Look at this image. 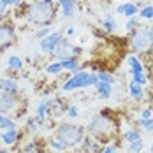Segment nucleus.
Listing matches in <instances>:
<instances>
[{
  "label": "nucleus",
  "instance_id": "nucleus-40",
  "mask_svg": "<svg viewBox=\"0 0 153 153\" xmlns=\"http://www.w3.org/2000/svg\"><path fill=\"white\" fill-rule=\"evenodd\" d=\"M150 32H152V37H153V27H152V28H150Z\"/></svg>",
  "mask_w": 153,
  "mask_h": 153
},
{
  "label": "nucleus",
  "instance_id": "nucleus-33",
  "mask_svg": "<svg viewBox=\"0 0 153 153\" xmlns=\"http://www.w3.org/2000/svg\"><path fill=\"white\" fill-rule=\"evenodd\" d=\"M0 4H4L5 7H11V5H18V0H0Z\"/></svg>",
  "mask_w": 153,
  "mask_h": 153
},
{
  "label": "nucleus",
  "instance_id": "nucleus-30",
  "mask_svg": "<svg viewBox=\"0 0 153 153\" xmlns=\"http://www.w3.org/2000/svg\"><path fill=\"white\" fill-rule=\"evenodd\" d=\"M49 33H51V28H49V27H44V28H39V30L35 32V37H37L39 41H42V39L48 37Z\"/></svg>",
  "mask_w": 153,
  "mask_h": 153
},
{
  "label": "nucleus",
  "instance_id": "nucleus-36",
  "mask_svg": "<svg viewBox=\"0 0 153 153\" xmlns=\"http://www.w3.org/2000/svg\"><path fill=\"white\" fill-rule=\"evenodd\" d=\"M5 9H7V7H5L4 4H0V16H4V14H5Z\"/></svg>",
  "mask_w": 153,
  "mask_h": 153
},
{
  "label": "nucleus",
  "instance_id": "nucleus-31",
  "mask_svg": "<svg viewBox=\"0 0 153 153\" xmlns=\"http://www.w3.org/2000/svg\"><path fill=\"white\" fill-rule=\"evenodd\" d=\"M67 114H69V118H77L79 116V109L76 106H69L67 107Z\"/></svg>",
  "mask_w": 153,
  "mask_h": 153
},
{
  "label": "nucleus",
  "instance_id": "nucleus-9",
  "mask_svg": "<svg viewBox=\"0 0 153 153\" xmlns=\"http://www.w3.org/2000/svg\"><path fill=\"white\" fill-rule=\"evenodd\" d=\"M16 104H18L16 93L0 90V113H9V111H13L16 107Z\"/></svg>",
  "mask_w": 153,
  "mask_h": 153
},
{
  "label": "nucleus",
  "instance_id": "nucleus-18",
  "mask_svg": "<svg viewBox=\"0 0 153 153\" xmlns=\"http://www.w3.org/2000/svg\"><path fill=\"white\" fill-rule=\"evenodd\" d=\"M58 62H60V60H58ZM62 67H63V71H71V72H79V69H81V65H79L77 58L62 60Z\"/></svg>",
  "mask_w": 153,
  "mask_h": 153
},
{
  "label": "nucleus",
  "instance_id": "nucleus-22",
  "mask_svg": "<svg viewBox=\"0 0 153 153\" xmlns=\"http://www.w3.org/2000/svg\"><path fill=\"white\" fill-rule=\"evenodd\" d=\"M46 72H48V74H51V76H56V74L63 72L62 62H53V63H49V65L46 67Z\"/></svg>",
  "mask_w": 153,
  "mask_h": 153
},
{
  "label": "nucleus",
  "instance_id": "nucleus-1",
  "mask_svg": "<svg viewBox=\"0 0 153 153\" xmlns=\"http://www.w3.org/2000/svg\"><path fill=\"white\" fill-rule=\"evenodd\" d=\"M88 132L92 134V137H95L100 143H109L114 137V134L118 132V122L106 113H100L97 116H93L90 125H88Z\"/></svg>",
  "mask_w": 153,
  "mask_h": 153
},
{
  "label": "nucleus",
  "instance_id": "nucleus-20",
  "mask_svg": "<svg viewBox=\"0 0 153 153\" xmlns=\"http://www.w3.org/2000/svg\"><path fill=\"white\" fill-rule=\"evenodd\" d=\"M49 148L55 150V152H67V150H69V146H67L63 141H60L58 137H53L49 141Z\"/></svg>",
  "mask_w": 153,
  "mask_h": 153
},
{
  "label": "nucleus",
  "instance_id": "nucleus-35",
  "mask_svg": "<svg viewBox=\"0 0 153 153\" xmlns=\"http://www.w3.org/2000/svg\"><path fill=\"white\" fill-rule=\"evenodd\" d=\"M33 148H35V143L32 141V143H28V144H27V148H25V152H27V153H30L32 150H33Z\"/></svg>",
  "mask_w": 153,
  "mask_h": 153
},
{
  "label": "nucleus",
  "instance_id": "nucleus-15",
  "mask_svg": "<svg viewBox=\"0 0 153 153\" xmlns=\"http://www.w3.org/2000/svg\"><path fill=\"white\" fill-rule=\"evenodd\" d=\"M49 104H51V100H48V99H44V100L39 104L37 111H35V118H37L39 123H42L46 120V114H48V111H49Z\"/></svg>",
  "mask_w": 153,
  "mask_h": 153
},
{
  "label": "nucleus",
  "instance_id": "nucleus-19",
  "mask_svg": "<svg viewBox=\"0 0 153 153\" xmlns=\"http://www.w3.org/2000/svg\"><path fill=\"white\" fill-rule=\"evenodd\" d=\"M102 25H104V30L106 32H113L116 30V19H114V16L113 14H106L104 18V21H102Z\"/></svg>",
  "mask_w": 153,
  "mask_h": 153
},
{
  "label": "nucleus",
  "instance_id": "nucleus-12",
  "mask_svg": "<svg viewBox=\"0 0 153 153\" xmlns=\"http://www.w3.org/2000/svg\"><path fill=\"white\" fill-rule=\"evenodd\" d=\"M95 88H97V97H99V99H102V100L111 99V95H113V85H111V83L99 81Z\"/></svg>",
  "mask_w": 153,
  "mask_h": 153
},
{
  "label": "nucleus",
  "instance_id": "nucleus-24",
  "mask_svg": "<svg viewBox=\"0 0 153 153\" xmlns=\"http://www.w3.org/2000/svg\"><path fill=\"white\" fill-rule=\"evenodd\" d=\"M16 123L11 120V118H7V116H4L2 113H0V130H7V128H14Z\"/></svg>",
  "mask_w": 153,
  "mask_h": 153
},
{
  "label": "nucleus",
  "instance_id": "nucleus-2",
  "mask_svg": "<svg viewBox=\"0 0 153 153\" xmlns=\"http://www.w3.org/2000/svg\"><path fill=\"white\" fill-rule=\"evenodd\" d=\"M56 16V7L49 2H44V0H39V2H33L28 5L27 9V18L28 21L35 23V25H44V27H49L53 23Z\"/></svg>",
  "mask_w": 153,
  "mask_h": 153
},
{
  "label": "nucleus",
  "instance_id": "nucleus-37",
  "mask_svg": "<svg viewBox=\"0 0 153 153\" xmlns=\"http://www.w3.org/2000/svg\"><path fill=\"white\" fill-rule=\"evenodd\" d=\"M72 33H74V28H67V30H65V35H67V37H71Z\"/></svg>",
  "mask_w": 153,
  "mask_h": 153
},
{
  "label": "nucleus",
  "instance_id": "nucleus-21",
  "mask_svg": "<svg viewBox=\"0 0 153 153\" xmlns=\"http://www.w3.org/2000/svg\"><path fill=\"white\" fill-rule=\"evenodd\" d=\"M7 67L11 69V71H21L23 69V62L19 56H9V60H7Z\"/></svg>",
  "mask_w": 153,
  "mask_h": 153
},
{
  "label": "nucleus",
  "instance_id": "nucleus-14",
  "mask_svg": "<svg viewBox=\"0 0 153 153\" xmlns=\"http://www.w3.org/2000/svg\"><path fill=\"white\" fill-rule=\"evenodd\" d=\"M18 136H19V134H18V128L14 127V128H7L5 132H2V134H0V139H2L7 146H11V144H14L16 141H18Z\"/></svg>",
  "mask_w": 153,
  "mask_h": 153
},
{
  "label": "nucleus",
  "instance_id": "nucleus-41",
  "mask_svg": "<svg viewBox=\"0 0 153 153\" xmlns=\"http://www.w3.org/2000/svg\"><path fill=\"white\" fill-rule=\"evenodd\" d=\"M150 153H153V143H152V152H150Z\"/></svg>",
  "mask_w": 153,
  "mask_h": 153
},
{
  "label": "nucleus",
  "instance_id": "nucleus-8",
  "mask_svg": "<svg viewBox=\"0 0 153 153\" xmlns=\"http://www.w3.org/2000/svg\"><path fill=\"white\" fill-rule=\"evenodd\" d=\"M14 41V28L9 23H0V49H5Z\"/></svg>",
  "mask_w": 153,
  "mask_h": 153
},
{
  "label": "nucleus",
  "instance_id": "nucleus-5",
  "mask_svg": "<svg viewBox=\"0 0 153 153\" xmlns=\"http://www.w3.org/2000/svg\"><path fill=\"white\" fill-rule=\"evenodd\" d=\"M130 44V49L134 53H139V55H144L148 53L150 49L153 48V37H152V32L150 28H144V27H139L132 32V37L128 41Z\"/></svg>",
  "mask_w": 153,
  "mask_h": 153
},
{
  "label": "nucleus",
  "instance_id": "nucleus-38",
  "mask_svg": "<svg viewBox=\"0 0 153 153\" xmlns=\"http://www.w3.org/2000/svg\"><path fill=\"white\" fill-rule=\"evenodd\" d=\"M150 74H152V79H153V62L150 63Z\"/></svg>",
  "mask_w": 153,
  "mask_h": 153
},
{
  "label": "nucleus",
  "instance_id": "nucleus-27",
  "mask_svg": "<svg viewBox=\"0 0 153 153\" xmlns=\"http://www.w3.org/2000/svg\"><path fill=\"white\" fill-rule=\"evenodd\" d=\"M123 139L127 141V143H132V141H137V139H141V134H139V130H127L125 134H123Z\"/></svg>",
  "mask_w": 153,
  "mask_h": 153
},
{
  "label": "nucleus",
  "instance_id": "nucleus-13",
  "mask_svg": "<svg viewBox=\"0 0 153 153\" xmlns=\"http://www.w3.org/2000/svg\"><path fill=\"white\" fill-rule=\"evenodd\" d=\"M128 93H130V97H132L134 100H137V102H141V100L144 99V90H143V86H141L139 83H136L134 79L128 83Z\"/></svg>",
  "mask_w": 153,
  "mask_h": 153
},
{
  "label": "nucleus",
  "instance_id": "nucleus-23",
  "mask_svg": "<svg viewBox=\"0 0 153 153\" xmlns=\"http://www.w3.org/2000/svg\"><path fill=\"white\" fill-rule=\"evenodd\" d=\"M143 146H144V143H143V137H141V139H137V141L128 143L127 152H128V153H141V152H143Z\"/></svg>",
  "mask_w": 153,
  "mask_h": 153
},
{
  "label": "nucleus",
  "instance_id": "nucleus-39",
  "mask_svg": "<svg viewBox=\"0 0 153 153\" xmlns=\"http://www.w3.org/2000/svg\"><path fill=\"white\" fill-rule=\"evenodd\" d=\"M44 2H49V4H53V0H44Z\"/></svg>",
  "mask_w": 153,
  "mask_h": 153
},
{
  "label": "nucleus",
  "instance_id": "nucleus-25",
  "mask_svg": "<svg viewBox=\"0 0 153 153\" xmlns=\"http://www.w3.org/2000/svg\"><path fill=\"white\" fill-rule=\"evenodd\" d=\"M139 18H143V19H153V4L144 5V7L139 11Z\"/></svg>",
  "mask_w": 153,
  "mask_h": 153
},
{
  "label": "nucleus",
  "instance_id": "nucleus-16",
  "mask_svg": "<svg viewBox=\"0 0 153 153\" xmlns=\"http://www.w3.org/2000/svg\"><path fill=\"white\" fill-rule=\"evenodd\" d=\"M0 90H4V92H11V93H18L19 86H18L16 81L9 79V77H0Z\"/></svg>",
  "mask_w": 153,
  "mask_h": 153
},
{
  "label": "nucleus",
  "instance_id": "nucleus-7",
  "mask_svg": "<svg viewBox=\"0 0 153 153\" xmlns=\"http://www.w3.org/2000/svg\"><path fill=\"white\" fill-rule=\"evenodd\" d=\"M62 39H63L62 32H51L48 37H44V39L39 42V44H41V51H44V53H55V49L60 44Z\"/></svg>",
  "mask_w": 153,
  "mask_h": 153
},
{
  "label": "nucleus",
  "instance_id": "nucleus-26",
  "mask_svg": "<svg viewBox=\"0 0 153 153\" xmlns=\"http://www.w3.org/2000/svg\"><path fill=\"white\" fill-rule=\"evenodd\" d=\"M141 25H139V14L137 16H132V18H128V21L125 23V28L130 32H134L136 28H139Z\"/></svg>",
  "mask_w": 153,
  "mask_h": 153
},
{
  "label": "nucleus",
  "instance_id": "nucleus-34",
  "mask_svg": "<svg viewBox=\"0 0 153 153\" xmlns=\"http://www.w3.org/2000/svg\"><path fill=\"white\" fill-rule=\"evenodd\" d=\"M100 153H116V148H114L113 144H107V146H106V148H104Z\"/></svg>",
  "mask_w": 153,
  "mask_h": 153
},
{
  "label": "nucleus",
  "instance_id": "nucleus-4",
  "mask_svg": "<svg viewBox=\"0 0 153 153\" xmlns=\"http://www.w3.org/2000/svg\"><path fill=\"white\" fill-rule=\"evenodd\" d=\"M55 137H58L60 141H63L69 148L77 146L79 143H83L85 139V128L79 125H72V123H63L56 128Z\"/></svg>",
  "mask_w": 153,
  "mask_h": 153
},
{
  "label": "nucleus",
  "instance_id": "nucleus-28",
  "mask_svg": "<svg viewBox=\"0 0 153 153\" xmlns=\"http://www.w3.org/2000/svg\"><path fill=\"white\" fill-rule=\"evenodd\" d=\"M99 74V81H104V83H111V85H114V76L109 72V71H100V72H97Z\"/></svg>",
  "mask_w": 153,
  "mask_h": 153
},
{
  "label": "nucleus",
  "instance_id": "nucleus-10",
  "mask_svg": "<svg viewBox=\"0 0 153 153\" xmlns=\"http://www.w3.org/2000/svg\"><path fill=\"white\" fill-rule=\"evenodd\" d=\"M116 13L125 16V18H132V16L139 14V7L134 2H125V4H120V5L116 7Z\"/></svg>",
  "mask_w": 153,
  "mask_h": 153
},
{
  "label": "nucleus",
  "instance_id": "nucleus-17",
  "mask_svg": "<svg viewBox=\"0 0 153 153\" xmlns=\"http://www.w3.org/2000/svg\"><path fill=\"white\" fill-rule=\"evenodd\" d=\"M58 2V5L62 7V13H63V16L65 18H69V16L74 14V0H56Z\"/></svg>",
  "mask_w": 153,
  "mask_h": 153
},
{
  "label": "nucleus",
  "instance_id": "nucleus-29",
  "mask_svg": "<svg viewBox=\"0 0 153 153\" xmlns=\"http://www.w3.org/2000/svg\"><path fill=\"white\" fill-rule=\"evenodd\" d=\"M139 125H141L146 132H153V118H148V120L141 118V120H139Z\"/></svg>",
  "mask_w": 153,
  "mask_h": 153
},
{
  "label": "nucleus",
  "instance_id": "nucleus-6",
  "mask_svg": "<svg viewBox=\"0 0 153 153\" xmlns=\"http://www.w3.org/2000/svg\"><path fill=\"white\" fill-rule=\"evenodd\" d=\"M79 48L74 46L72 42H69V39H62L60 44L56 46V49H55V56L58 58V60H69V58H77V55H79Z\"/></svg>",
  "mask_w": 153,
  "mask_h": 153
},
{
  "label": "nucleus",
  "instance_id": "nucleus-3",
  "mask_svg": "<svg viewBox=\"0 0 153 153\" xmlns=\"http://www.w3.org/2000/svg\"><path fill=\"white\" fill-rule=\"evenodd\" d=\"M99 83V74L97 72H88V71H79L71 79H67L62 85L63 92H74L77 88H88V86H97Z\"/></svg>",
  "mask_w": 153,
  "mask_h": 153
},
{
  "label": "nucleus",
  "instance_id": "nucleus-32",
  "mask_svg": "<svg viewBox=\"0 0 153 153\" xmlns=\"http://www.w3.org/2000/svg\"><path fill=\"white\" fill-rule=\"evenodd\" d=\"M141 118H144V120H148V118H153V111L150 109V107L143 109V111H141Z\"/></svg>",
  "mask_w": 153,
  "mask_h": 153
},
{
  "label": "nucleus",
  "instance_id": "nucleus-11",
  "mask_svg": "<svg viewBox=\"0 0 153 153\" xmlns=\"http://www.w3.org/2000/svg\"><path fill=\"white\" fill-rule=\"evenodd\" d=\"M127 63H128V69H130V74H132V76H141V74H144V67H143V63H141V60H139L137 56L130 55V56L127 58Z\"/></svg>",
  "mask_w": 153,
  "mask_h": 153
}]
</instances>
